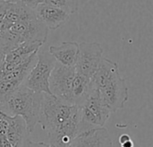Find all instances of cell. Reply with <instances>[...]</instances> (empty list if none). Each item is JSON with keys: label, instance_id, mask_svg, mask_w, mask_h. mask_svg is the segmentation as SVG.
<instances>
[{"label": "cell", "instance_id": "cell-25", "mask_svg": "<svg viewBox=\"0 0 153 147\" xmlns=\"http://www.w3.org/2000/svg\"><path fill=\"white\" fill-rule=\"evenodd\" d=\"M3 1H7V2H10V0H3Z\"/></svg>", "mask_w": 153, "mask_h": 147}, {"label": "cell", "instance_id": "cell-16", "mask_svg": "<svg viewBox=\"0 0 153 147\" xmlns=\"http://www.w3.org/2000/svg\"><path fill=\"white\" fill-rule=\"evenodd\" d=\"M10 2L22 4H25L28 7H30V8L34 10L37 7V5L39 4V0H10Z\"/></svg>", "mask_w": 153, "mask_h": 147}, {"label": "cell", "instance_id": "cell-20", "mask_svg": "<svg viewBox=\"0 0 153 147\" xmlns=\"http://www.w3.org/2000/svg\"><path fill=\"white\" fill-rule=\"evenodd\" d=\"M129 140H131V137H130V136H129L128 134H123V135H121V136L119 137V138H118V142H119L120 146L123 145L124 143L129 141Z\"/></svg>", "mask_w": 153, "mask_h": 147}, {"label": "cell", "instance_id": "cell-21", "mask_svg": "<svg viewBox=\"0 0 153 147\" xmlns=\"http://www.w3.org/2000/svg\"><path fill=\"white\" fill-rule=\"evenodd\" d=\"M146 4H147V9L152 14H153V0H146Z\"/></svg>", "mask_w": 153, "mask_h": 147}, {"label": "cell", "instance_id": "cell-13", "mask_svg": "<svg viewBox=\"0 0 153 147\" xmlns=\"http://www.w3.org/2000/svg\"><path fill=\"white\" fill-rule=\"evenodd\" d=\"M93 90L91 79L76 72L73 80V104L82 106Z\"/></svg>", "mask_w": 153, "mask_h": 147}, {"label": "cell", "instance_id": "cell-23", "mask_svg": "<svg viewBox=\"0 0 153 147\" xmlns=\"http://www.w3.org/2000/svg\"><path fill=\"white\" fill-rule=\"evenodd\" d=\"M5 52L4 51H3L2 49H0V66L2 65V63L4 62V57H5Z\"/></svg>", "mask_w": 153, "mask_h": 147}, {"label": "cell", "instance_id": "cell-15", "mask_svg": "<svg viewBox=\"0 0 153 147\" xmlns=\"http://www.w3.org/2000/svg\"><path fill=\"white\" fill-rule=\"evenodd\" d=\"M41 2L55 5L70 15L76 13L79 7V0H39V3Z\"/></svg>", "mask_w": 153, "mask_h": 147}, {"label": "cell", "instance_id": "cell-5", "mask_svg": "<svg viewBox=\"0 0 153 147\" xmlns=\"http://www.w3.org/2000/svg\"><path fill=\"white\" fill-rule=\"evenodd\" d=\"M80 112L78 134L89 129L104 127L112 113L101 99L99 91L94 87L87 100L80 106Z\"/></svg>", "mask_w": 153, "mask_h": 147}, {"label": "cell", "instance_id": "cell-19", "mask_svg": "<svg viewBox=\"0 0 153 147\" xmlns=\"http://www.w3.org/2000/svg\"><path fill=\"white\" fill-rule=\"evenodd\" d=\"M12 25V23L8 22L6 20L4 19H2L0 20V31H5V30H8L10 28V26Z\"/></svg>", "mask_w": 153, "mask_h": 147}, {"label": "cell", "instance_id": "cell-4", "mask_svg": "<svg viewBox=\"0 0 153 147\" xmlns=\"http://www.w3.org/2000/svg\"><path fill=\"white\" fill-rule=\"evenodd\" d=\"M37 62L24 79L22 85L26 88L41 93L53 95L49 89V78L56 63L55 57L48 49H39L37 53Z\"/></svg>", "mask_w": 153, "mask_h": 147}, {"label": "cell", "instance_id": "cell-2", "mask_svg": "<svg viewBox=\"0 0 153 147\" xmlns=\"http://www.w3.org/2000/svg\"><path fill=\"white\" fill-rule=\"evenodd\" d=\"M91 82L111 112L125 107L129 93L126 79L120 75L117 63L103 57Z\"/></svg>", "mask_w": 153, "mask_h": 147}, {"label": "cell", "instance_id": "cell-1", "mask_svg": "<svg viewBox=\"0 0 153 147\" xmlns=\"http://www.w3.org/2000/svg\"><path fill=\"white\" fill-rule=\"evenodd\" d=\"M80 107L65 103L55 95L43 93L39 124L46 131L50 145L68 147L79 133Z\"/></svg>", "mask_w": 153, "mask_h": 147}, {"label": "cell", "instance_id": "cell-17", "mask_svg": "<svg viewBox=\"0 0 153 147\" xmlns=\"http://www.w3.org/2000/svg\"><path fill=\"white\" fill-rule=\"evenodd\" d=\"M49 145L45 144L43 142H33L31 140H30L29 138L26 139L24 141V143L22 144V146L21 147H48Z\"/></svg>", "mask_w": 153, "mask_h": 147}, {"label": "cell", "instance_id": "cell-14", "mask_svg": "<svg viewBox=\"0 0 153 147\" xmlns=\"http://www.w3.org/2000/svg\"><path fill=\"white\" fill-rule=\"evenodd\" d=\"M36 17L35 11L27 5L19 3L9 2L4 19L13 24L18 22L31 20Z\"/></svg>", "mask_w": 153, "mask_h": 147}, {"label": "cell", "instance_id": "cell-3", "mask_svg": "<svg viewBox=\"0 0 153 147\" xmlns=\"http://www.w3.org/2000/svg\"><path fill=\"white\" fill-rule=\"evenodd\" d=\"M42 99L43 93L33 92L22 84L0 104V109L10 116L22 117L30 134L39 122Z\"/></svg>", "mask_w": 153, "mask_h": 147}, {"label": "cell", "instance_id": "cell-24", "mask_svg": "<svg viewBox=\"0 0 153 147\" xmlns=\"http://www.w3.org/2000/svg\"><path fill=\"white\" fill-rule=\"evenodd\" d=\"M48 147H56L55 146H52V145H49V146Z\"/></svg>", "mask_w": 153, "mask_h": 147}, {"label": "cell", "instance_id": "cell-6", "mask_svg": "<svg viewBox=\"0 0 153 147\" xmlns=\"http://www.w3.org/2000/svg\"><path fill=\"white\" fill-rule=\"evenodd\" d=\"M48 28L37 17L31 20L13 23L6 32L16 48L24 41L40 42L45 44L48 35Z\"/></svg>", "mask_w": 153, "mask_h": 147}, {"label": "cell", "instance_id": "cell-10", "mask_svg": "<svg viewBox=\"0 0 153 147\" xmlns=\"http://www.w3.org/2000/svg\"><path fill=\"white\" fill-rule=\"evenodd\" d=\"M37 18L42 22L48 30H56L65 24L70 17V14L64 10L48 3H39L34 9Z\"/></svg>", "mask_w": 153, "mask_h": 147}, {"label": "cell", "instance_id": "cell-22", "mask_svg": "<svg viewBox=\"0 0 153 147\" xmlns=\"http://www.w3.org/2000/svg\"><path fill=\"white\" fill-rule=\"evenodd\" d=\"M121 147H134V144L133 142V140H129L126 143H124L123 145H121Z\"/></svg>", "mask_w": 153, "mask_h": 147}, {"label": "cell", "instance_id": "cell-7", "mask_svg": "<svg viewBox=\"0 0 153 147\" xmlns=\"http://www.w3.org/2000/svg\"><path fill=\"white\" fill-rule=\"evenodd\" d=\"M75 71V66H65L56 62L49 78V89L52 94L72 105H74L72 88Z\"/></svg>", "mask_w": 153, "mask_h": 147}, {"label": "cell", "instance_id": "cell-11", "mask_svg": "<svg viewBox=\"0 0 153 147\" xmlns=\"http://www.w3.org/2000/svg\"><path fill=\"white\" fill-rule=\"evenodd\" d=\"M48 51L59 64L65 66H75L79 52V43L75 41H64L58 46H49Z\"/></svg>", "mask_w": 153, "mask_h": 147}, {"label": "cell", "instance_id": "cell-12", "mask_svg": "<svg viewBox=\"0 0 153 147\" xmlns=\"http://www.w3.org/2000/svg\"><path fill=\"white\" fill-rule=\"evenodd\" d=\"M30 135L24 119L20 116H12L7 131L6 137L13 147H21Z\"/></svg>", "mask_w": 153, "mask_h": 147}, {"label": "cell", "instance_id": "cell-9", "mask_svg": "<svg viewBox=\"0 0 153 147\" xmlns=\"http://www.w3.org/2000/svg\"><path fill=\"white\" fill-rule=\"evenodd\" d=\"M68 147H113L108 131L104 127L78 134Z\"/></svg>", "mask_w": 153, "mask_h": 147}, {"label": "cell", "instance_id": "cell-18", "mask_svg": "<svg viewBox=\"0 0 153 147\" xmlns=\"http://www.w3.org/2000/svg\"><path fill=\"white\" fill-rule=\"evenodd\" d=\"M8 3L7 1H3L0 0V20L4 19L6 10H7V6H8Z\"/></svg>", "mask_w": 153, "mask_h": 147}, {"label": "cell", "instance_id": "cell-8", "mask_svg": "<svg viewBox=\"0 0 153 147\" xmlns=\"http://www.w3.org/2000/svg\"><path fill=\"white\" fill-rule=\"evenodd\" d=\"M103 49L98 42L79 43V52L75 65L76 72L92 78L103 57Z\"/></svg>", "mask_w": 153, "mask_h": 147}]
</instances>
